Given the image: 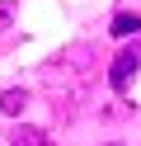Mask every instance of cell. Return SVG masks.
I'll list each match as a JSON object with an SVG mask.
<instances>
[{
  "label": "cell",
  "instance_id": "obj_6",
  "mask_svg": "<svg viewBox=\"0 0 141 146\" xmlns=\"http://www.w3.org/2000/svg\"><path fill=\"white\" fill-rule=\"evenodd\" d=\"M108 146H122V141H108Z\"/></svg>",
  "mask_w": 141,
  "mask_h": 146
},
{
  "label": "cell",
  "instance_id": "obj_1",
  "mask_svg": "<svg viewBox=\"0 0 141 146\" xmlns=\"http://www.w3.org/2000/svg\"><path fill=\"white\" fill-rule=\"evenodd\" d=\"M136 66H141V57H136V47H122L118 57H113V66H108V85H113V90H118V94H122V90L132 85V76H136Z\"/></svg>",
  "mask_w": 141,
  "mask_h": 146
},
{
  "label": "cell",
  "instance_id": "obj_3",
  "mask_svg": "<svg viewBox=\"0 0 141 146\" xmlns=\"http://www.w3.org/2000/svg\"><path fill=\"white\" fill-rule=\"evenodd\" d=\"M9 146H52V137H47L42 127H24L19 123L14 132H9Z\"/></svg>",
  "mask_w": 141,
  "mask_h": 146
},
{
  "label": "cell",
  "instance_id": "obj_5",
  "mask_svg": "<svg viewBox=\"0 0 141 146\" xmlns=\"http://www.w3.org/2000/svg\"><path fill=\"white\" fill-rule=\"evenodd\" d=\"M9 19H14V5H0V29H5Z\"/></svg>",
  "mask_w": 141,
  "mask_h": 146
},
{
  "label": "cell",
  "instance_id": "obj_4",
  "mask_svg": "<svg viewBox=\"0 0 141 146\" xmlns=\"http://www.w3.org/2000/svg\"><path fill=\"white\" fill-rule=\"evenodd\" d=\"M24 108H28V94H24V90H5V94H0V113L19 118Z\"/></svg>",
  "mask_w": 141,
  "mask_h": 146
},
{
  "label": "cell",
  "instance_id": "obj_2",
  "mask_svg": "<svg viewBox=\"0 0 141 146\" xmlns=\"http://www.w3.org/2000/svg\"><path fill=\"white\" fill-rule=\"evenodd\" d=\"M108 33H113V38H132V33H141V14H136V10H122V14H113Z\"/></svg>",
  "mask_w": 141,
  "mask_h": 146
}]
</instances>
